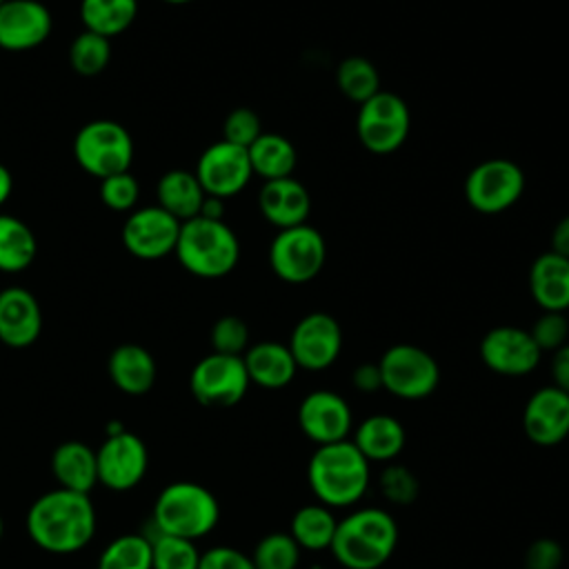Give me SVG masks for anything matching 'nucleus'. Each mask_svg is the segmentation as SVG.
I'll use <instances>...</instances> for the list:
<instances>
[{"mask_svg":"<svg viewBox=\"0 0 569 569\" xmlns=\"http://www.w3.org/2000/svg\"><path fill=\"white\" fill-rule=\"evenodd\" d=\"M529 289L542 311L569 309V258L547 251L529 269Z\"/></svg>","mask_w":569,"mask_h":569,"instance_id":"obj_24","label":"nucleus"},{"mask_svg":"<svg viewBox=\"0 0 569 569\" xmlns=\"http://www.w3.org/2000/svg\"><path fill=\"white\" fill-rule=\"evenodd\" d=\"M300 553L302 549L289 531H271L256 542L249 556L256 569H298Z\"/></svg>","mask_w":569,"mask_h":569,"instance_id":"obj_34","label":"nucleus"},{"mask_svg":"<svg viewBox=\"0 0 569 569\" xmlns=\"http://www.w3.org/2000/svg\"><path fill=\"white\" fill-rule=\"evenodd\" d=\"M42 331V311L36 296L24 287L0 291V342L11 349L31 347Z\"/></svg>","mask_w":569,"mask_h":569,"instance_id":"obj_20","label":"nucleus"},{"mask_svg":"<svg viewBox=\"0 0 569 569\" xmlns=\"http://www.w3.org/2000/svg\"><path fill=\"white\" fill-rule=\"evenodd\" d=\"M398 525L380 507H362L338 520L329 551L345 569H380L398 547Z\"/></svg>","mask_w":569,"mask_h":569,"instance_id":"obj_3","label":"nucleus"},{"mask_svg":"<svg viewBox=\"0 0 569 569\" xmlns=\"http://www.w3.org/2000/svg\"><path fill=\"white\" fill-rule=\"evenodd\" d=\"M287 347L298 369L322 371L331 367L340 356L342 329L333 316L325 311H313L298 320Z\"/></svg>","mask_w":569,"mask_h":569,"instance_id":"obj_13","label":"nucleus"},{"mask_svg":"<svg viewBox=\"0 0 569 569\" xmlns=\"http://www.w3.org/2000/svg\"><path fill=\"white\" fill-rule=\"evenodd\" d=\"M51 27V13L38 0H7L0 4V49H36L49 38Z\"/></svg>","mask_w":569,"mask_h":569,"instance_id":"obj_19","label":"nucleus"},{"mask_svg":"<svg viewBox=\"0 0 569 569\" xmlns=\"http://www.w3.org/2000/svg\"><path fill=\"white\" fill-rule=\"evenodd\" d=\"M222 133H224L222 140L249 149L260 138L262 124H260V118H258V113L253 109L238 107V109L229 111V116L224 118Z\"/></svg>","mask_w":569,"mask_h":569,"instance_id":"obj_40","label":"nucleus"},{"mask_svg":"<svg viewBox=\"0 0 569 569\" xmlns=\"http://www.w3.org/2000/svg\"><path fill=\"white\" fill-rule=\"evenodd\" d=\"M249 376L242 356H227L211 351L200 358L189 376L191 396L209 409H227L238 405L247 389Z\"/></svg>","mask_w":569,"mask_h":569,"instance_id":"obj_10","label":"nucleus"},{"mask_svg":"<svg viewBox=\"0 0 569 569\" xmlns=\"http://www.w3.org/2000/svg\"><path fill=\"white\" fill-rule=\"evenodd\" d=\"M2 533H4V520H2V516H0V538H2Z\"/></svg>","mask_w":569,"mask_h":569,"instance_id":"obj_50","label":"nucleus"},{"mask_svg":"<svg viewBox=\"0 0 569 569\" xmlns=\"http://www.w3.org/2000/svg\"><path fill=\"white\" fill-rule=\"evenodd\" d=\"M29 538L49 553H76L96 533V507L89 493L56 487L33 500L27 511Z\"/></svg>","mask_w":569,"mask_h":569,"instance_id":"obj_1","label":"nucleus"},{"mask_svg":"<svg viewBox=\"0 0 569 569\" xmlns=\"http://www.w3.org/2000/svg\"><path fill=\"white\" fill-rule=\"evenodd\" d=\"M325 258V238L307 222L280 229L269 247V264L273 273L289 284H305L313 280L320 273Z\"/></svg>","mask_w":569,"mask_h":569,"instance_id":"obj_8","label":"nucleus"},{"mask_svg":"<svg viewBox=\"0 0 569 569\" xmlns=\"http://www.w3.org/2000/svg\"><path fill=\"white\" fill-rule=\"evenodd\" d=\"M111 60V44L109 38L93 33V31H82L76 36V40L69 47V62L76 73L80 76H96L100 73Z\"/></svg>","mask_w":569,"mask_h":569,"instance_id":"obj_35","label":"nucleus"},{"mask_svg":"<svg viewBox=\"0 0 569 569\" xmlns=\"http://www.w3.org/2000/svg\"><path fill=\"white\" fill-rule=\"evenodd\" d=\"M251 176L253 169L249 162V151L227 140L209 144L196 164V178L204 193L222 200L240 193Z\"/></svg>","mask_w":569,"mask_h":569,"instance_id":"obj_14","label":"nucleus"},{"mask_svg":"<svg viewBox=\"0 0 569 569\" xmlns=\"http://www.w3.org/2000/svg\"><path fill=\"white\" fill-rule=\"evenodd\" d=\"M107 371L111 382L127 396H142L156 382V360L153 356L133 342L120 345L111 351L107 360Z\"/></svg>","mask_w":569,"mask_h":569,"instance_id":"obj_26","label":"nucleus"},{"mask_svg":"<svg viewBox=\"0 0 569 569\" xmlns=\"http://www.w3.org/2000/svg\"><path fill=\"white\" fill-rule=\"evenodd\" d=\"M409 124L407 102L400 96L380 89L373 98L360 104L356 133L367 151L385 156L402 147L409 136Z\"/></svg>","mask_w":569,"mask_h":569,"instance_id":"obj_9","label":"nucleus"},{"mask_svg":"<svg viewBox=\"0 0 569 569\" xmlns=\"http://www.w3.org/2000/svg\"><path fill=\"white\" fill-rule=\"evenodd\" d=\"M200 551L193 540L158 533L151 540V569H198Z\"/></svg>","mask_w":569,"mask_h":569,"instance_id":"obj_36","label":"nucleus"},{"mask_svg":"<svg viewBox=\"0 0 569 569\" xmlns=\"http://www.w3.org/2000/svg\"><path fill=\"white\" fill-rule=\"evenodd\" d=\"M551 251L569 258V216L558 220L551 233Z\"/></svg>","mask_w":569,"mask_h":569,"instance_id":"obj_46","label":"nucleus"},{"mask_svg":"<svg viewBox=\"0 0 569 569\" xmlns=\"http://www.w3.org/2000/svg\"><path fill=\"white\" fill-rule=\"evenodd\" d=\"M198 216L209 218V220H222V216H224V200L216 198V196H204V202H202Z\"/></svg>","mask_w":569,"mask_h":569,"instance_id":"obj_47","label":"nucleus"},{"mask_svg":"<svg viewBox=\"0 0 569 569\" xmlns=\"http://www.w3.org/2000/svg\"><path fill=\"white\" fill-rule=\"evenodd\" d=\"M220 520L218 498L202 485L191 480H176L167 485L151 511V527L156 533L198 540L216 529Z\"/></svg>","mask_w":569,"mask_h":569,"instance_id":"obj_4","label":"nucleus"},{"mask_svg":"<svg viewBox=\"0 0 569 569\" xmlns=\"http://www.w3.org/2000/svg\"><path fill=\"white\" fill-rule=\"evenodd\" d=\"M540 356L542 351L533 342L531 333L520 327H493L480 340V360L489 371L498 376H527L538 367Z\"/></svg>","mask_w":569,"mask_h":569,"instance_id":"obj_15","label":"nucleus"},{"mask_svg":"<svg viewBox=\"0 0 569 569\" xmlns=\"http://www.w3.org/2000/svg\"><path fill=\"white\" fill-rule=\"evenodd\" d=\"M371 480V462L347 438L318 445L307 462V482L316 502L329 509L356 505Z\"/></svg>","mask_w":569,"mask_h":569,"instance_id":"obj_2","label":"nucleus"},{"mask_svg":"<svg viewBox=\"0 0 569 569\" xmlns=\"http://www.w3.org/2000/svg\"><path fill=\"white\" fill-rule=\"evenodd\" d=\"M380 491L393 505H411L418 498V478L398 462H387L380 473Z\"/></svg>","mask_w":569,"mask_h":569,"instance_id":"obj_38","label":"nucleus"},{"mask_svg":"<svg viewBox=\"0 0 569 569\" xmlns=\"http://www.w3.org/2000/svg\"><path fill=\"white\" fill-rule=\"evenodd\" d=\"M4 2H7V0H0V4H4Z\"/></svg>","mask_w":569,"mask_h":569,"instance_id":"obj_51","label":"nucleus"},{"mask_svg":"<svg viewBox=\"0 0 569 569\" xmlns=\"http://www.w3.org/2000/svg\"><path fill=\"white\" fill-rule=\"evenodd\" d=\"M336 82L340 87V91L362 104L367 102L369 98H373L378 91H380V76H378V69L373 67L371 60L362 58V56H351V58H345L338 67V73H336Z\"/></svg>","mask_w":569,"mask_h":569,"instance_id":"obj_33","label":"nucleus"},{"mask_svg":"<svg viewBox=\"0 0 569 569\" xmlns=\"http://www.w3.org/2000/svg\"><path fill=\"white\" fill-rule=\"evenodd\" d=\"M138 13V0H82L80 20L87 31L113 38L131 27Z\"/></svg>","mask_w":569,"mask_h":569,"instance_id":"obj_31","label":"nucleus"},{"mask_svg":"<svg viewBox=\"0 0 569 569\" xmlns=\"http://www.w3.org/2000/svg\"><path fill=\"white\" fill-rule=\"evenodd\" d=\"M180 224L158 204L136 209L122 227V244L140 260L164 258L176 251Z\"/></svg>","mask_w":569,"mask_h":569,"instance_id":"obj_17","label":"nucleus"},{"mask_svg":"<svg viewBox=\"0 0 569 569\" xmlns=\"http://www.w3.org/2000/svg\"><path fill=\"white\" fill-rule=\"evenodd\" d=\"M522 569H525V567H522Z\"/></svg>","mask_w":569,"mask_h":569,"instance_id":"obj_52","label":"nucleus"},{"mask_svg":"<svg viewBox=\"0 0 569 569\" xmlns=\"http://www.w3.org/2000/svg\"><path fill=\"white\" fill-rule=\"evenodd\" d=\"M51 473L58 487L89 493L98 485L96 451L80 440H64L51 453Z\"/></svg>","mask_w":569,"mask_h":569,"instance_id":"obj_25","label":"nucleus"},{"mask_svg":"<svg viewBox=\"0 0 569 569\" xmlns=\"http://www.w3.org/2000/svg\"><path fill=\"white\" fill-rule=\"evenodd\" d=\"M164 2H169V4H187L191 0H164Z\"/></svg>","mask_w":569,"mask_h":569,"instance_id":"obj_49","label":"nucleus"},{"mask_svg":"<svg viewBox=\"0 0 569 569\" xmlns=\"http://www.w3.org/2000/svg\"><path fill=\"white\" fill-rule=\"evenodd\" d=\"M351 382L358 391L362 393H376L382 389V378H380V367L378 362H362L353 369Z\"/></svg>","mask_w":569,"mask_h":569,"instance_id":"obj_44","label":"nucleus"},{"mask_svg":"<svg viewBox=\"0 0 569 569\" xmlns=\"http://www.w3.org/2000/svg\"><path fill=\"white\" fill-rule=\"evenodd\" d=\"M156 196H158V207H162L176 220L184 222L200 213V207L207 193L198 182L196 173L184 169H171L158 180Z\"/></svg>","mask_w":569,"mask_h":569,"instance_id":"obj_27","label":"nucleus"},{"mask_svg":"<svg viewBox=\"0 0 569 569\" xmlns=\"http://www.w3.org/2000/svg\"><path fill=\"white\" fill-rule=\"evenodd\" d=\"M298 427L316 447L340 442L353 431V413L340 393L316 389L298 405Z\"/></svg>","mask_w":569,"mask_h":569,"instance_id":"obj_16","label":"nucleus"},{"mask_svg":"<svg viewBox=\"0 0 569 569\" xmlns=\"http://www.w3.org/2000/svg\"><path fill=\"white\" fill-rule=\"evenodd\" d=\"M336 527L338 518L333 516V509L325 507L322 502H311L293 511L289 522V536L300 549L325 551L331 547Z\"/></svg>","mask_w":569,"mask_h":569,"instance_id":"obj_28","label":"nucleus"},{"mask_svg":"<svg viewBox=\"0 0 569 569\" xmlns=\"http://www.w3.org/2000/svg\"><path fill=\"white\" fill-rule=\"evenodd\" d=\"M258 207L267 222L278 229H289L307 222L311 211V196L307 187L296 178H276L262 184Z\"/></svg>","mask_w":569,"mask_h":569,"instance_id":"obj_21","label":"nucleus"},{"mask_svg":"<svg viewBox=\"0 0 569 569\" xmlns=\"http://www.w3.org/2000/svg\"><path fill=\"white\" fill-rule=\"evenodd\" d=\"M562 545L553 538H538L525 551V569H558L562 565Z\"/></svg>","mask_w":569,"mask_h":569,"instance_id":"obj_43","label":"nucleus"},{"mask_svg":"<svg viewBox=\"0 0 569 569\" xmlns=\"http://www.w3.org/2000/svg\"><path fill=\"white\" fill-rule=\"evenodd\" d=\"M369 462H393L407 442L405 427L389 413H373L358 422L349 438Z\"/></svg>","mask_w":569,"mask_h":569,"instance_id":"obj_22","label":"nucleus"},{"mask_svg":"<svg viewBox=\"0 0 569 569\" xmlns=\"http://www.w3.org/2000/svg\"><path fill=\"white\" fill-rule=\"evenodd\" d=\"M242 362H244L249 382L262 389H282L298 373V365L289 347L273 340H262L251 345L242 353Z\"/></svg>","mask_w":569,"mask_h":569,"instance_id":"obj_23","label":"nucleus"},{"mask_svg":"<svg viewBox=\"0 0 569 569\" xmlns=\"http://www.w3.org/2000/svg\"><path fill=\"white\" fill-rule=\"evenodd\" d=\"M173 253L189 273L198 278H222L238 264L240 242L224 220L196 216L180 224Z\"/></svg>","mask_w":569,"mask_h":569,"instance_id":"obj_5","label":"nucleus"},{"mask_svg":"<svg viewBox=\"0 0 569 569\" xmlns=\"http://www.w3.org/2000/svg\"><path fill=\"white\" fill-rule=\"evenodd\" d=\"M98 482L113 491H129L147 473L149 451L142 438L127 429H113L96 449Z\"/></svg>","mask_w":569,"mask_h":569,"instance_id":"obj_12","label":"nucleus"},{"mask_svg":"<svg viewBox=\"0 0 569 569\" xmlns=\"http://www.w3.org/2000/svg\"><path fill=\"white\" fill-rule=\"evenodd\" d=\"M73 156L82 171L102 180L113 173L129 171L133 160V140L116 120H91L76 133Z\"/></svg>","mask_w":569,"mask_h":569,"instance_id":"obj_6","label":"nucleus"},{"mask_svg":"<svg viewBox=\"0 0 569 569\" xmlns=\"http://www.w3.org/2000/svg\"><path fill=\"white\" fill-rule=\"evenodd\" d=\"M525 191L522 169L507 158H491L476 164L465 180V198L480 213H502Z\"/></svg>","mask_w":569,"mask_h":569,"instance_id":"obj_11","label":"nucleus"},{"mask_svg":"<svg viewBox=\"0 0 569 569\" xmlns=\"http://www.w3.org/2000/svg\"><path fill=\"white\" fill-rule=\"evenodd\" d=\"M211 347L216 353L242 356L249 349V327L238 316H222L211 327Z\"/></svg>","mask_w":569,"mask_h":569,"instance_id":"obj_37","label":"nucleus"},{"mask_svg":"<svg viewBox=\"0 0 569 569\" xmlns=\"http://www.w3.org/2000/svg\"><path fill=\"white\" fill-rule=\"evenodd\" d=\"M522 431L538 447H556L569 436V393L549 385L536 389L522 409Z\"/></svg>","mask_w":569,"mask_h":569,"instance_id":"obj_18","label":"nucleus"},{"mask_svg":"<svg viewBox=\"0 0 569 569\" xmlns=\"http://www.w3.org/2000/svg\"><path fill=\"white\" fill-rule=\"evenodd\" d=\"M533 342L538 345L540 351H556L562 345H567V336H569V322L565 318V313L560 311H545L533 327L529 329Z\"/></svg>","mask_w":569,"mask_h":569,"instance_id":"obj_41","label":"nucleus"},{"mask_svg":"<svg viewBox=\"0 0 569 569\" xmlns=\"http://www.w3.org/2000/svg\"><path fill=\"white\" fill-rule=\"evenodd\" d=\"M198 569H256L249 553H242L236 547L218 545L200 553Z\"/></svg>","mask_w":569,"mask_h":569,"instance_id":"obj_42","label":"nucleus"},{"mask_svg":"<svg viewBox=\"0 0 569 569\" xmlns=\"http://www.w3.org/2000/svg\"><path fill=\"white\" fill-rule=\"evenodd\" d=\"M38 253V242L27 222L16 216L0 213V271H24Z\"/></svg>","mask_w":569,"mask_h":569,"instance_id":"obj_30","label":"nucleus"},{"mask_svg":"<svg viewBox=\"0 0 569 569\" xmlns=\"http://www.w3.org/2000/svg\"><path fill=\"white\" fill-rule=\"evenodd\" d=\"M138 198L140 184L129 171L100 180V200L113 211H131L138 204Z\"/></svg>","mask_w":569,"mask_h":569,"instance_id":"obj_39","label":"nucleus"},{"mask_svg":"<svg viewBox=\"0 0 569 569\" xmlns=\"http://www.w3.org/2000/svg\"><path fill=\"white\" fill-rule=\"evenodd\" d=\"M551 385L569 393V342L551 356Z\"/></svg>","mask_w":569,"mask_h":569,"instance_id":"obj_45","label":"nucleus"},{"mask_svg":"<svg viewBox=\"0 0 569 569\" xmlns=\"http://www.w3.org/2000/svg\"><path fill=\"white\" fill-rule=\"evenodd\" d=\"M96 569H151V540L142 533L113 538L98 556Z\"/></svg>","mask_w":569,"mask_h":569,"instance_id":"obj_32","label":"nucleus"},{"mask_svg":"<svg viewBox=\"0 0 569 569\" xmlns=\"http://www.w3.org/2000/svg\"><path fill=\"white\" fill-rule=\"evenodd\" d=\"M11 189H13V178L9 173V169L0 162V207L9 200L11 196Z\"/></svg>","mask_w":569,"mask_h":569,"instance_id":"obj_48","label":"nucleus"},{"mask_svg":"<svg viewBox=\"0 0 569 569\" xmlns=\"http://www.w3.org/2000/svg\"><path fill=\"white\" fill-rule=\"evenodd\" d=\"M382 389L400 400H422L438 389L440 367L418 345H391L378 360Z\"/></svg>","mask_w":569,"mask_h":569,"instance_id":"obj_7","label":"nucleus"},{"mask_svg":"<svg viewBox=\"0 0 569 569\" xmlns=\"http://www.w3.org/2000/svg\"><path fill=\"white\" fill-rule=\"evenodd\" d=\"M253 173L264 180L287 178L293 173L298 156L296 147L280 133H260V138L247 149Z\"/></svg>","mask_w":569,"mask_h":569,"instance_id":"obj_29","label":"nucleus"}]
</instances>
